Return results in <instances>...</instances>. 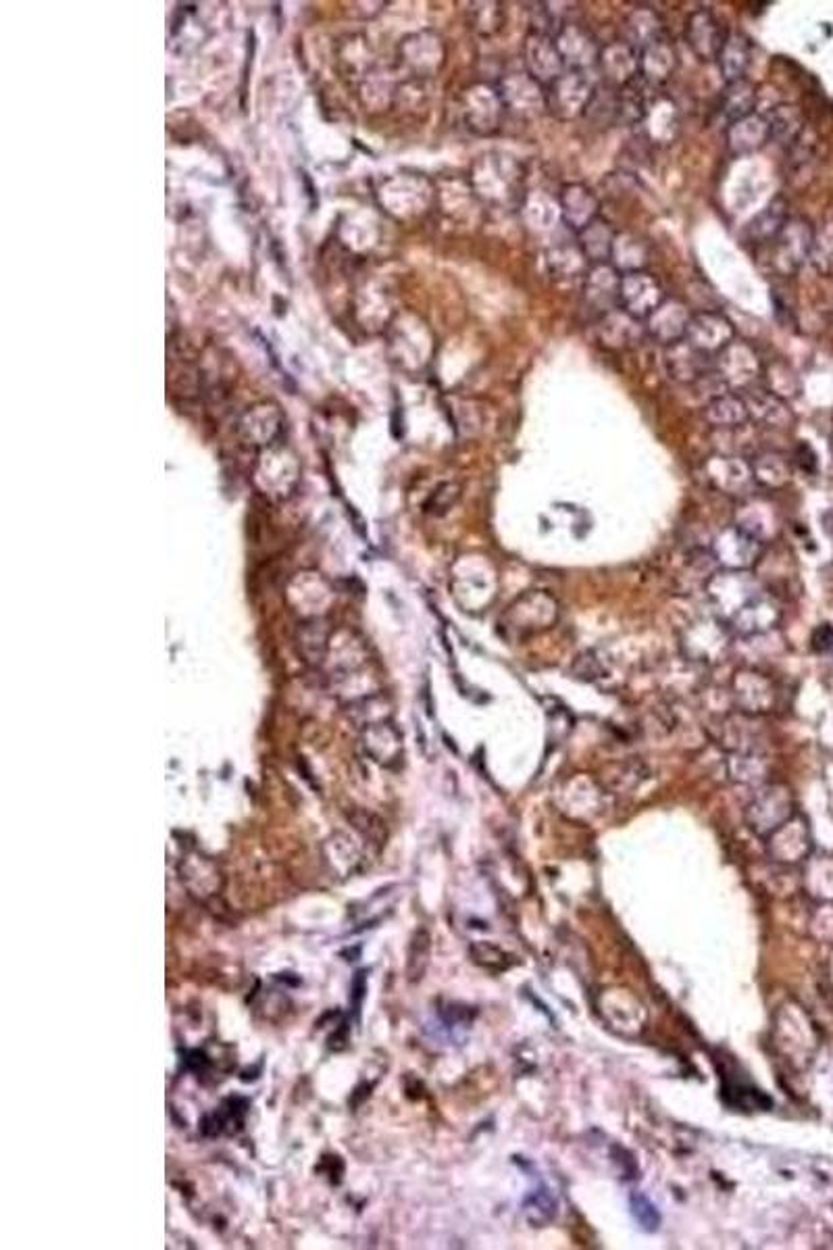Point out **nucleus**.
<instances>
[{"instance_id":"f257e3e1","label":"nucleus","mask_w":833,"mask_h":1250,"mask_svg":"<svg viewBox=\"0 0 833 1250\" xmlns=\"http://www.w3.org/2000/svg\"><path fill=\"white\" fill-rule=\"evenodd\" d=\"M704 594L713 606V613L736 638L767 634L783 617L779 599L753 571H715L704 582Z\"/></svg>"},{"instance_id":"f03ea898","label":"nucleus","mask_w":833,"mask_h":1250,"mask_svg":"<svg viewBox=\"0 0 833 1250\" xmlns=\"http://www.w3.org/2000/svg\"><path fill=\"white\" fill-rule=\"evenodd\" d=\"M561 617L559 601L547 590H530L517 596L498 619V632L509 643H528L549 632Z\"/></svg>"},{"instance_id":"7ed1b4c3","label":"nucleus","mask_w":833,"mask_h":1250,"mask_svg":"<svg viewBox=\"0 0 833 1250\" xmlns=\"http://www.w3.org/2000/svg\"><path fill=\"white\" fill-rule=\"evenodd\" d=\"M736 636L732 629L713 615H701L683 627L680 646L683 657L690 664L717 665L723 664L734 646Z\"/></svg>"},{"instance_id":"20e7f679","label":"nucleus","mask_w":833,"mask_h":1250,"mask_svg":"<svg viewBox=\"0 0 833 1250\" xmlns=\"http://www.w3.org/2000/svg\"><path fill=\"white\" fill-rule=\"evenodd\" d=\"M711 554L717 568L727 571H753L765 554V540H760L753 531L744 530L738 524H732L715 536L711 545Z\"/></svg>"},{"instance_id":"39448f33","label":"nucleus","mask_w":833,"mask_h":1250,"mask_svg":"<svg viewBox=\"0 0 833 1250\" xmlns=\"http://www.w3.org/2000/svg\"><path fill=\"white\" fill-rule=\"evenodd\" d=\"M794 815V798L788 786L771 784L758 790L746 809V823L753 832L769 838Z\"/></svg>"},{"instance_id":"423d86ee","label":"nucleus","mask_w":833,"mask_h":1250,"mask_svg":"<svg viewBox=\"0 0 833 1250\" xmlns=\"http://www.w3.org/2000/svg\"><path fill=\"white\" fill-rule=\"evenodd\" d=\"M732 699L739 713L762 718L776 709L779 690L767 674L753 667H742L732 678Z\"/></svg>"},{"instance_id":"0eeeda50","label":"nucleus","mask_w":833,"mask_h":1250,"mask_svg":"<svg viewBox=\"0 0 833 1250\" xmlns=\"http://www.w3.org/2000/svg\"><path fill=\"white\" fill-rule=\"evenodd\" d=\"M713 742H717L727 755L738 753H760L762 732L758 725V718L746 713H727L715 721L708 730Z\"/></svg>"},{"instance_id":"6e6552de","label":"nucleus","mask_w":833,"mask_h":1250,"mask_svg":"<svg viewBox=\"0 0 833 1250\" xmlns=\"http://www.w3.org/2000/svg\"><path fill=\"white\" fill-rule=\"evenodd\" d=\"M177 872L190 896H194L198 903L207 905L210 901L219 898V894L224 891V873L219 870V865L205 854L196 851L184 854L177 865Z\"/></svg>"},{"instance_id":"1a4fd4ad","label":"nucleus","mask_w":833,"mask_h":1250,"mask_svg":"<svg viewBox=\"0 0 833 1250\" xmlns=\"http://www.w3.org/2000/svg\"><path fill=\"white\" fill-rule=\"evenodd\" d=\"M360 753L381 767H398L404 757L402 732L390 721H381L360 730Z\"/></svg>"},{"instance_id":"9d476101","label":"nucleus","mask_w":833,"mask_h":1250,"mask_svg":"<svg viewBox=\"0 0 833 1250\" xmlns=\"http://www.w3.org/2000/svg\"><path fill=\"white\" fill-rule=\"evenodd\" d=\"M771 243H776V266L779 263L790 271L811 255L814 245L813 229L804 219L786 222V226L779 229V234Z\"/></svg>"},{"instance_id":"9b49d317","label":"nucleus","mask_w":833,"mask_h":1250,"mask_svg":"<svg viewBox=\"0 0 833 1250\" xmlns=\"http://www.w3.org/2000/svg\"><path fill=\"white\" fill-rule=\"evenodd\" d=\"M706 475L720 493L729 494V496H746L757 484L750 465L736 461V459H725V456H721L717 461H711L706 465Z\"/></svg>"},{"instance_id":"f8f14e48","label":"nucleus","mask_w":833,"mask_h":1250,"mask_svg":"<svg viewBox=\"0 0 833 1250\" xmlns=\"http://www.w3.org/2000/svg\"><path fill=\"white\" fill-rule=\"evenodd\" d=\"M332 636H334V629L325 624L322 617L306 619L299 627L296 638H294L299 657L303 659L304 664L313 665V667L325 664Z\"/></svg>"},{"instance_id":"ddd939ff","label":"nucleus","mask_w":833,"mask_h":1250,"mask_svg":"<svg viewBox=\"0 0 833 1250\" xmlns=\"http://www.w3.org/2000/svg\"><path fill=\"white\" fill-rule=\"evenodd\" d=\"M688 32H690L694 51L704 58L720 57L721 51L725 49V44L729 40L721 30L720 21L706 11H699V13L692 15Z\"/></svg>"},{"instance_id":"4468645a","label":"nucleus","mask_w":833,"mask_h":1250,"mask_svg":"<svg viewBox=\"0 0 833 1250\" xmlns=\"http://www.w3.org/2000/svg\"><path fill=\"white\" fill-rule=\"evenodd\" d=\"M323 853H325V861L329 863V868L340 875H350V873L357 872L360 863H363L359 847L346 833H334L323 844Z\"/></svg>"},{"instance_id":"2eb2a0df","label":"nucleus","mask_w":833,"mask_h":1250,"mask_svg":"<svg viewBox=\"0 0 833 1250\" xmlns=\"http://www.w3.org/2000/svg\"><path fill=\"white\" fill-rule=\"evenodd\" d=\"M603 774H605L603 782H605L606 788H610L615 793H629L645 782L648 777V769L640 758L629 757L608 763Z\"/></svg>"},{"instance_id":"dca6fc26","label":"nucleus","mask_w":833,"mask_h":1250,"mask_svg":"<svg viewBox=\"0 0 833 1250\" xmlns=\"http://www.w3.org/2000/svg\"><path fill=\"white\" fill-rule=\"evenodd\" d=\"M750 467H753L755 482L767 491H779V488L788 486V482L792 477L790 463L777 453H765V455L757 456Z\"/></svg>"},{"instance_id":"f3484780","label":"nucleus","mask_w":833,"mask_h":1250,"mask_svg":"<svg viewBox=\"0 0 833 1250\" xmlns=\"http://www.w3.org/2000/svg\"><path fill=\"white\" fill-rule=\"evenodd\" d=\"M348 720L353 721L359 730L376 725L381 721L392 720V704L383 694H369L359 701L348 702Z\"/></svg>"},{"instance_id":"a211bd4d","label":"nucleus","mask_w":833,"mask_h":1250,"mask_svg":"<svg viewBox=\"0 0 833 1250\" xmlns=\"http://www.w3.org/2000/svg\"><path fill=\"white\" fill-rule=\"evenodd\" d=\"M750 411L746 402L736 397L717 398L706 407V419L717 428H736L746 423Z\"/></svg>"},{"instance_id":"6ab92c4d","label":"nucleus","mask_w":833,"mask_h":1250,"mask_svg":"<svg viewBox=\"0 0 833 1250\" xmlns=\"http://www.w3.org/2000/svg\"><path fill=\"white\" fill-rule=\"evenodd\" d=\"M430 957H432V936H430L428 929L419 928L413 934L411 945L407 950V978H409V982L415 984L425 976L428 966H430Z\"/></svg>"},{"instance_id":"aec40b11","label":"nucleus","mask_w":833,"mask_h":1250,"mask_svg":"<svg viewBox=\"0 0 833 1250\" xmlns=\"http://www.w3.org/2000/svg\"><path fill=\"white\" fill-rule=\"evenodd\" d=\"M348 821L353 823L355 832L359 833L360 838L376 851H381L386 847L388 840V832L383 821L379 819L378 815L369 813L365 809H353L348 813Z\"/></svg>"},{"instance_id":"412c9836","label":"nucleus","mask_w":833,"mask_h":1250,"mask_svg":"<svg viewBox=\"0 0 833 1250\" xmlns=\"http://www.w3.org/2000/svg\"><path fill=\"white\" fill-rule=\"evenodd\" d=\"M727 769L729 776L739 784H757L758 779L765 776L767 765L760 753H738V755H729Z\"/></svg>"},{"instance_id":"4be33fe9","label":"nucleus","mask_w":833,"mask_h":1250,"mask_svg":"<svg viewBox=\"0 0 833 1250\" xmlns=\"http://www.w3.org/2000/svg\"><path fill=\"white\" fill-rule=\"evenodd\" d=\"M523 1215H526V1219L530 1221L531 1226H536V1228H538V1226H547V1224H550V1221L554 1219V1215H556V1200H554V1196L550 1194L549 1188L542 1186L540 1190H533V1193L523 1200Z\"/></svg>"},{"instance_id":"5701e85b","label":"nucleus","mask_w":833,"mask_h":1250,"mask_svg":"<svg viewBox=\"0 0 833 1250\" xmlns=\"http://www.w3.org/2000/svg\"><path fill=\"white\" fill-rule=\"evenodd\" d=\"M629 1209L636 1219V1224L645 1231H657L661 1226V1213L654 1207V1203L642 1193L631 1194L629 1198Z\"/></svg>"},{"instance_id":"b1692460","label":"nucleus","mask_w":833,"mask_h":1250,"mask_svg":"<svg viewBox=\"0 0 833 1250\" xmlns=\"http://www.w3.org/2000/svg\"><path fill=\"white\" fill-rule=\"evenodd\" d=\"M458 498H461V486L455 482H446V484L437 486L434 494L428 498L423 511L428 515H434V517H442L455 507Z\"/></svg>"},{"instance_id":"393cba45","label":"nucleus","mask_w":833,"mask_h":1250,"mask_svg":"<svg viewBox=\"0 0 833 1250\" xmlns=\"http://www.w3.org/2000/svg\"><path fill=\"white\" fill-rule=\"evenodd\" d=\"M571 674H573L577 680L594 682V680H598V678L605 676V665H603L601 657H598L594 650H587V653H582V655L573 661V665H571Z\"/></svg>"},{"instance_id":"a878e982","label":"nucleus","mask_w":833,"mask_h":1250,"mask_svg":"<svg viewBox=\"0 0 833 1250\" xmlns=\"http://www.w3.org/2000/svg\"><path fill=\"white\" fill-rule=\"evenodd\" d=\"M472 955H474L475 963L486 967V969L502 971V969H509V967H511V961H507L509 957H507L500 948L486 945V942L474 945V947H472Z\"/></svg>"},{"instance_id":"bb28decb","label":"nucleus","mask_w":833,"mask_h":1250,"mask_svg":"<svg viewBox=\"0 0 833 1250\" xmlns=\"http://www.w3.org/2000/svg\"><path fill=\"white\" fill-rule=\"evenodd\" d=\"M811 645H813V648H814V650H816V653H832V650H833V627H832V625H830V624L819 625V627H816V629H814V632H813V638H811Z\"/></svg>"}]
</instances>
